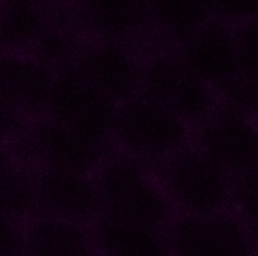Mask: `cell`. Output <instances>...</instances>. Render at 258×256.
Wrapping results in <instances>:
<instances>
[{"label": "cell", "mask_w": 258, "mask_h": 256, "mask_svg": "<svg viewBox=\"0 0 258 256\" xmlns=\"http://www.w3.org/2000/svg\"><path fill=\"white\" fill-rule=\"evenodd\" d=\"M95 184L103 217L153 228H163L172 220V202L141 160L104 161Z\"/></svg>", "instance_id": "obj_1"}, {"label": "cell", "mask_w": 258, "mask_h": 256, "mask_svg": "<svg viewBox=\"0 0 258 256\" xmlns=\"http://www.w3.org/2000/svg\"><path fill=\"white\" fill-rule=\"evenodd\" d=\"M118 103L94 84L76 63L53 69L47 118L85 142L106 148L113 139Z\"/></svg>", "instance_id": "obj_2"}, {"label": "cell", "mask_w": 258, "mask_h": 256, "mask_svg": "<svg viewBox=\"0 0 258 256\" xmlns=\"http://www.w3.org/2000/svg\"><path fill=\"white\" fill-rule=\"evenodd\" d=\"M190 133L186 121L145 91L118 103L113 139L136 160H166L189 146Z\"/></svg>", "instance_id": "obj_3"}, {"label": "cell", "mask_w": 258, "mask_h": 256, "mask_svg": "<svg viewBox=\"0 0 258 256\" xmlns=\"http://www.w3.org/2000/svg\"><path fill=\"white\" fill-rule=\"evenodd\" d=\"M160 184L183 214L221 213L233 204V178L200 148L186 146L163 160Z\"/></svg>", "instance_id": "obj_4"}, {"label": "cell", "mask_w": 258, "mask_h": 256, "mask_svg": "<svg viewBox=\"0 0 258 256\" xmlns=\"http://www.w3.org/2000/svg\"><path fill=\"white\" fill-rule=\"evenodd\" d=\"M142 91L175 112L192 128L204 122L219 103L215 91L178 53H162L142 65Z\"/></svg>", "instance_id": "obj_5"}, {"label": "cell", "mask_w": 258, "mask_h": 256, "mask_svg": "<svg viewBox=\"0 0 258 256\" xmlns=\"http://www.w3.org/2000/svg\"><path fill=\"white\" fill-rule=\"evenodd\" d=\"M166 235L174 256H254L248 225L225 211L181 214Z\"/></svg>", "instance_id": "obj_6"}, {"label": "cell", "mask_w": 258, "mask_h": 256, "mask_svg": "<svg viewBox=\"0 0 258 256\" xmlns=\"http://www.w3.org/2000/svg\"><path fill=\"white\" fill-rule=\"evenodd\" d=\"M197 148L231 177L257 167L258 137L251 115L218 103L212 115L197 127Z\"/></svg>", "instance_id": "obj_7"}, {"label": "cell", "mask_w": 258, "mask_h": 256, "mask_svg": "<svg viewBox=\"0 0 258 256\" xmlns=\"http://www.w3.org/2000/svg\"><path fill=\"white\" fill-rule=\"evenodd\" d=\"M26 158L38 167H51L89 175L104 163V149L97 148L50 118L27 124L15 140Z\"/></svg>", "instance_id": "obj_8"}, {"label": "cell", "mask_w": 258, "mask_h": 256, "mask_svg": "<svg viewBox=\"0 0 258 256\" xmlns=\"http://www.w3.org/2000/svg\"><path fill=\"white\" fill-rule=\"evenodd\" d=\"M178 54L215 91L216 97L242 78L237 63L234 24L221 18H210L186 38Z\"/></svg>", "instance_id": "obj_9"}, {"label": "cell", "mask_w": 258, "mask_h": 256, "mask_svg": "<svg viewBox=\"0 0 258 256\" xmlns=\"http://www.w3.org/2000/svg\"><path fill=\"white\" fill-rule=\"evenodd\" d=\"M38 211L74 223H88L101 214L95 181L86 174L39 167L33 174Z\"/></svg>", "instance_id": "obj_10"}, {"label": "cell", "mask_w": 258, "mask_h": 256, "mask_svg": "<svg viewBox=\"0 0 258 256\" xmlns=\"http://www.w3.org/2000/svg\"><path fill=\"white\" fill-rule=\"evenodd\" d=\"M53 69L39 59L0 54V100L23 118L47 116Z\"/></svg>", "instance_id": "obj_11"}, {"label": "cell", "mask_w": 258, "mask_h": 256, "mask_svg": "<svg viewBox=\"0 0 258 256\" xmlns=\"http://www.w3.org/2000/svg\"><path fill=\"white\" fill-rule=\"evenodd\" d=\"M76 65L116 103L142 91V65L128 50L115 42H103L85 50Z\"/></svg>", "instance_id": "obj_12"}, {"label": "cell", "mask_w": 258, "mask_h": 256, "mask_svg": "<svg viewBox=\"0 0 258 256\" xmlns=\"http://www.w3.org/2000/svg\"><path fill=\"white\" fill-rule=\"evenodd\" d=\"M24 256H91L92 237L80 223L39 214L23 232Z\"/></svg>", "instance_id": "obj_13"}, {"label": "cell", "mask_w": 258, "mask_h": 256, "mask_svg": "<svg viewBox=\"0 0 258 256\" xmlns=\"http://www.w3.org/2000/svg\"><path fill=\"white\" fill-rule=\"evenodd\" d=\"M94 244L104 256H174L162 228L101 217L94 229Z\"/></svg>", "instance_id": "obj_14"}, {"label": "cell", "mask_w": 258, "mask_h": 256, "mask_svg": "<svg viewBox=\"0 0 258 256\" xmlns=\"http://www.w3.org/2000/svg\"><path fill=\"white\" fill-rule=\"evenodd\" d=\"M91 27L106 38H127L151 21L150 0H86Z\"/></svg>", "instance_id": "obj_15"}, {"label": "cell", "mask_w": 258, "mask_h": 256, "mask_svg": "<svg viewBox=\"0 0 258 256\" xmlns=\"http://www.w3.org/2000/svg\"><path fill=\"white\" fill-rule=\"evenodd\" d=\"M36 211L33 174L0 148V216L17 222L32 217Z\"/></svg>", "instance_id": "obj_16"}, {"label": "cell", "mask_w": 258, "mask_h": 256, "mask_svg": "<svg viewBox=\"0 0 258 256\" xmlns=\"http://www.w3.org/2000/svg\"><path fill=\"white\" fill-rule=\"evenodd\" d=\"M151 21L183 42L213 18L209 0H150Z\"/></svg>", "instance_id": "obj_17"}, {"label": "cell", "mask_w": 258, "mask_h": 256, "mask_svg": "<svg viewBox=\"0 0 258 256\" xmlns=\"http://www.w3.org/2000/svg\"><path fill=\"white\" fill-rule=\"evenodd\" d=\"M3 39L21 42L33 38L39 29V20L30 6L23 2H12L3 14Z\"/></svg>", "instance_id": "obj_18"}, {"label": "cell", "mask_w": 258, "mask_h": 256, "mask_svg": "<svg viewBox=\"0 0 258 256\" xmlns=\"http://www.w3.org/2000/svg\"><path fill=\"white\" fill-rule=\"evenodd\" d=\"M239 74L242 78L257 83V20L234 24Z\"/></svg>", "instance_id": "obj_19"}, {"label": "cell", "mask_w": 258, "mask_h": 256, "mask_svg": "<svg viewBox=\"0 0 258 256\" xmlns=\"http://www.w3.org/2000/svg\"><path fill=\"white\" fill-rule=\"evenodd\" d=\"M233 178V202L245 213L246 222L255 223L257 211V167L248 169Z\"/></svg>", "instance_id": "obj_20"}, {"label": "cell", "mask_w": 258, "mask_h": 256, "mask_svg": "<svg viewBox=\"0 0 258 256\" xmlns=\"http://www.w3.org/2000/svg\"><path fill=\"white\" fill-rule=\"evenodd\" d=\"M213 17L231 24L257 20L258 0H209Z\"/></svg>", "instance_id": "obj_21"}, {"label": "cell", "mask_w": 258, "mask_h": 256, "mask_svg": "<svg viewBox=\"0 0 258 256\" xmlns=\"http://www.w3.org/2000/svg\"><path fill=\"white\" fill-rule=\"evenodd\" d=\"M38 42L41 48V57L48 62H57L59 66L68 63L70 62L68 57L74 51L71 45V39L57 32L41 33L38 38Z\"/></svg>", "instance_id": "obj_22"}, {"label": "cell", "mask_w": 258, "mask_h": 256, "mask_svg": "<svg viewBox=\"0 0 258 256\" xmlns=\"http://www.w3.org/2000/svg\"><path fill=\"white\" fill-rule=\"evenodd\" d=\"M27 119L0 100V146L15 142L27 127Z\"/></svg>", "instance_id": "obj_23"}, {"label": "cell", "mask_w": 258, "mask_h": 256, "mask_svg": "<svg viewBox=\"0 0 258 256\" xmlns=\"http://www.w3.org/2000/svg\"><path fill=\"white\" fill-rule=\"evenodd\" d=\"M0 256H24L23 232L15 220L0 216Z\"/></svg>", "instance_id": "obj_24"}]
</instances>
